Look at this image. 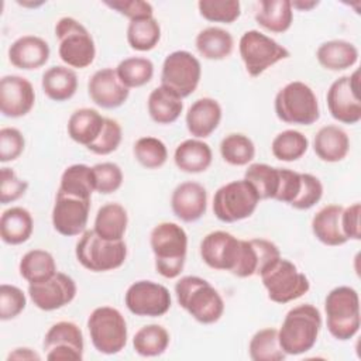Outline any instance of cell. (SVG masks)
Wrapping results in <instances>:
<instances>
[{"label": "cell", "instance_id": "cell-1", "mask_svg": "<svg viewBox=\"0 0 361 361\" xmlns=\"http://www.w3.org/2000/svg\"><path fill=\"white\" fill-rule=\"evenodd\" d=\"M322 330L320 310L310 305L302 303L292 307L278 330V340L286 355H300L310 351Z\"/></svg>", "mask_w": 361, "mask_h": 361}, {"label": "cell", "instance_id": "cell-2", "mask_svg": "<svg viewBox=\"0 0 361 361\" xmlns=\"http://www.w3.org/2000/svg\"><path fill=\"white\" fill-rule=\"evenodd\" d=\"M175 295L179 306L202 324H213L224 313L221 295L210 282L200 276H182L175 283Z\"/></svg>", "mask_w": 361, "mask_h": 361}, {"label": "cell", "instance_id": "cell-3", "mask_svg": "<svg viewBox=\"0 0 361 361\" xmlns=\"http://www.w3.org/2000/svg\"><path fill=\"white\" fill-rule=\"evenodd\" d=\"M149 244L157 272L166 279L178 278L183 271L188 254V234L183 227L172 221H162L151 230Z\"/></svg>", "mask_w": 361, "mask_h": 361}, {"label": "cell", "instance_id": "cell-4", "mask_svg": "<svg viewBox=\"0 0 361 361\" xmlns=\"http://www.w3.org/2000/svg\"><path fill=\"white\" fill-rule=\"evenodd\" d=\"M326 326L329 333L340 340L353 338L361 326L360 298L351 286H337L324 299Z\"/></svg>", "mask_w": 361, "mask_h": 361}, {"label": "cell", "instance_id": "cell-5", "mask_svg": "<svg viewBox=\"0 0 361 361\" xmlns=\"http://www.w3.org/2000/svg\"><path fill=\"white\" fill-rule=\"evenodd\" d=\"M274 109L276 117L286 124L312 126L320 118L319 100L314 92L300 80L289 82L278 90Z\"/></svg>", "mask_w": 361, "mask_h": 361}, {"label": "cell", "instance_id": "cell-6", "mask_svg": "<svg viewBox=\"0 0 361 361\" xmlns=\"http://www.w3.org/2000/svg\"><path fill=\"white\" fill-rule=\"evenodd\" d=\"M58 55L61 61L76 69L90 66L96 56V45L87 28L73 17H62L55 24Z\"/></svg>", "mask_w": 361, "mask_h": 361}, {"label": "cell", "instance_id": "cell-7", "mask_svg": "<svg viewBox=\"0 0 361 361\" xmlns=\"http://www.w3.org/2000/svg\"><path fill=\"white\" fill-rule=\"evenodd\" d=\"M78 262L92 272H107L120 268L127 258V245L123 240L109 241L94 230H85L76 243Z\"/></svg>", "mask_w": 361, "mask_h": 361}, {"label": "cell", "instance_id": "cell-8", "mask_svg": "<svg viewBox=\"0 0 361 361\" xmlns=\"http://www.w3.org/2000/svg\"><path fill=\"white\" fill-rule=\"evenodd\" d=\"M87 330L93 347L100 354H117L127 344V322L121 312L116 307H96L87 319Z\"/></svg>", "mask_w": 361, "mask_h": 361}, {"label": "cell", "instance_id": "cell-9", "mask_svg": "<svg viewBox=\"0 0 361 361\" xmlns=\"http://www.w3.org/2000/svg\"><path fill=\"white\" fill-rule=\"evenodd\" d=\"M268 298L275 303H289L302 298L310 289L307 276L289 259L279 258L259 275Z\"/></svg>", "mask_w": 361, "mask_h": 361}, {"label": "cell", "instance_id": "cell-10", "mask_svg": "<svg viewBox=\"0 0 361 361\" xmlns=\"http://www.w3.org/2000/svg\"><path fill=\"white\" fill-rule=\"evenodd\" d=\"M238 52L247 73L252 78L290 56L288 48L258 30H248L241 35Z\"/></svg>", "mask_w": 361, "mask_h": 361}, {"label": "cell", "instance_id": "cell-11", "mask_svg": "<svg viewBox=\"0 0 361 361\" xmlns=\"http://www.w3.org/2000/svg\"><path fill=\"white\" fill-rule=\"evenodd\" d=\"M258 203V193L248 180H231L216 190L213 213L223 223H235L248 219L255 212Z\"/></svg>", "mask_w": 361, "mask_h": 361}, {"label": "cell", "instance_id": "cell-12", "mask_svg": "<svg viewBox=\"0 0 361 361\" xmlns=\"http://www.w3.org/2000/svg\"><path fill=\"white\" fill-rule=\"evenodd\" d=\"M202 66L199 59L189 51H173L162 63L161 86L180 99L190 96L199 86Z\"/></svg>", "mask_w": 361, "mask_h": 361}, {"label": "cell", "instance_id": "cell-13", "mask_svg": "<svg viewBox=\"0 0 361 361\" xmlns=\"http://www.w3.org/2000/svg\"><path fill=\"white\" fill-rule=\"evenodd\" d=\"M360 72L336 79L326 94L330 116L343 124H357L361 120V102L358 96Z\"/></svg>", "mask_w": 361, "mask_h": 361}, {"label": "cell", "instance_id": "cell-14", "mask_svg": "<svg viewBox=\"0 0 361 361\" xmlns=\"http://www.w3.org/2000/svg\"><path fill=\"white\" fill-rule=\"evenodd\" d=\"M127 309L141 317H161L172 305L166 286L154 281H137L128 286L124 295Z\"/></svg>", "mask_w": 361, "mask_h": 361}, {"label": "cell", "instance_id": "cell-15", "mask_svg": "<svg viewBox=\"0 0 361 361\" xmlns=\"http://www.w3.org/2000/svg\"><path fill=\"white\" fill-rule=\"evenodd\" d=\"M42 348L49 361H82L83 333L73 322H56L45 333Z\"/></svg>", "mask_w": 361, "mask_h": 361}, {"label": "cell", "instance_id": "cell-16", "mask_svg": "<svg viewBox=\"0 0 361 361\" xmlns=\"http://www.w3.org/2000/svg\"><path fill=\"white\" fill-rule=\"evenodd\" d=\"M90 200L58 190L52 207V226L55 231L65 237L82 234L87 226Z\"/></svg>", "mask_w": 361, "mask_h": 361}, {"label": "cell", "instance_id": "cell-17", "mask_svg": "<svg viewBox=\"0 0 361 361\" xmlns=\"http://www.w3.org/2000/svg\"><path fill=\"white\" fill-rule=\"evenodd\" d=\"M241 251V240L233 234L216 230L206 234L200 243V257L212 269L233 272Z\"/></svg>", "mask_w": 361, "mask_h": 361}, {"label": "cell", "instance_id": "cell-18", "mask_svg": "<svg viewBox=\"0 0 361 361\" xmlns=\"http://www.w3.org/2000/svg\"><path fill=\"white\" fill-rule=\"evenodd\" d=\"M76 292L75 281L63 272H56L49 279L38 283H28L31 302L44 312L58 310L69 305L75 299Z\"/></svg>", "mask_w": 361, "mask_h": 361}, {"label": "cell", "instance_id": "cell-19", "mask_svg": "<svg viewBox=\"0 0 361 361\" xmlns=\"http://www.w3.org/2000/svg\"><path fill=\"white\" fill-rule=\"evenodd\" d=\"M35 104V92L31 82L18 75H6L0 79V111L10 118L28 114Z\"/></svg>", "mask_w": 361, "mask_h": 361}, {"label": "cell", "instance_id": "cell-20", "mask_svg": "<svg viewBox=\"0 0 361 361\" xmlns=\"http://www.w3.org/2000/svg\"><path fill=\"white\" fill-rule=\"evenodd\" d=\"M281 258V251L269 240L265 238H251L241 240V251L237 267L231 272L238 278H250L254 275H261L264 269L272 265Z\"/></svg>", "mask_w": 361, "mask_h": 361}, {"label": "cell", "instance_id": "cell-21", "mask_svg": "<svg viewBox=\"0 0 361 361\" xmlns=\"http://www.w3.org/2000/svg\"><path fill=\"white\" fill-rule=\"evenodd\" d=\"M87 93L96 106L111 110L127 102L130 89L121 83L116 69L103 68L90 76L87 82Z\"/></svg>", "mask_w": 361, "mask_h": 361}, {"label": "cell", "instance_id": "cell-22", "mask_svg": "<svg viewBox=\"0 0 361 361\" xmlns=\"http://www.w3.org/2000/svg\"><path fill=\"white\" fill-rule=\"evenodd\" d=\"M173 214L185 223L197 221L207 209V192L203 185L193 180L179 183L171 196Z\"/></svg>", "mask_w": 361, "mask_h": 361}, {"label": "cell", "instance_id": "cell-23", "mask_svg": "<svg viewBox=\"0 0 361 361\" xmlns=\"http://www.w3.org/2000/svg\"><path fill=\"white\" fill-rule=\"evenodd\" d=\"M51 55L48 42L37 35H23L8 48V61L23 71H34L44 66Z\"/></svg>", "mask_w": 361, "mask_h": 361}, {"label": "cell", "instance_id": "cell-24", "mask_svg": "<svg viewBox=\"0 0 361 361\" xmlns=\"http://www.w3.org/2000/svg\"><path fill=\"white\" fill-rule=\"evenodd\" d=\"M221 106L216 99L200 97L186 111V127L195 138H207L221 121Z\"/></svg>", "mask_w": 361, "mask_h": 361}, {"label": "cell", "instance_id": "cell-25", "mask_svg": "<svg viewBox=\"0 0 361 361\" xmlns=\"http://www.w3.org/2000/svg\"><path fill=\"white\" fill-rule=\"evenodd\" d=\"M213 152L207 142L199 138L182 141L173 152V162L179 171L186 173H202L209 169Z\"/></svg>", "mask_w": 361, "mask_h": 361}, {"label": "cell", "instance_id": "cell-26", "mask_svg": "<svg viewBox=\"0 0 361 361\" xmlns=\"http://www.w3.org/2000/svg\"><path fill=\"white\" fill-rule=\"evenodd\" d=\"M343 209L340 204H327L313 216L312 231L322 244L338 247L348 241L341 230Z\"/></svg>", "mask_w": 361, "mask_h": 361}, {"label": "cell", "instance_id": "cell-27", "mask_svg": "<svg viewBox=\"0 0 361 361\" xmlns=\"http://www.w3.org/2000/svg\"><path fill=\"white\" fill-rule=\"evenodd\" d=\"M313 149L314 154L324 162H340L350 151V138L341 127L329 124L316 133Z\"/></svg>", "mask_w": 361, "mask_h": 361}, {"label": "cell", "instance_id": "cell-28", "mask_svg": "<svg viewBox=\"0 0 361 361\" xmlns=\"http://www.w3.org/2000/svg\"><path fill=\"white\" fill-rule=\"evenodd\" d=\"M34 231L31 213L21 207L13 206L3 212L0 217V237L8 245H20L30 240Z\"/></svg>", "mask_w": 361, "mask_h": 361}, {"label": "cell", "instance_id": "cell-29", "mask_svg": "<svg viewBox=\"0 0 361 361\" xmlns=\"http://www.w3.org/2000/svg\"><path fill=\"white\" fill-rule=\"evenodd\" d=\"M316 59L327 71H345L357 63L358 49L353 42L345 39H330L319 45Z\"/></svg>", "mask_w": 361, "mask_h": 361}, {"label": "cell", "instance_id": "cell-30", "mask_svg": "<svg viewBox=\"0 0 361 361\" xmlns=\"http://www.w3.org/2000/svg\"><path fill=\"white\" fill-rule=\"evenodd\" d=\"M41 87L45 96L54 102L69 100L78 90V75L69 66H51L42 75Z\"/></svg>", "mask_w": 361, "mask_h": 361}, {"label": "cell", "instance_id": "cell-31", "mask_svg": "<svg viewBox=\"0 0 361 361\" xmlns=\"http://www.w3.org/2000/svg\"><path fill=\"white\" fill-rule=\"evenodd\" d=\"M104 118L96 109L82 107L75 110L68 120V135L78 144L89 147L100 134Z\"/></svg>", "mask_w": 361, "mask_h": 361}, {"label": "cell", "instance_id": "cell-32", "mask_svg": "<svg viewBox=\"0 0 361 361\" xmlns=\"http://www.w3.org/2000/svg\"><path fill=\"white\" fill-rule=\"evenodd\" d=\"M254 18L264 30L274 34H282L292 25V4L289 0H261L258 1Z\"/></svg>", "mask_w": 361, "mask_h": 361}, {"label": "cell", "instance_id": "cell-33", "mask_svg": "<svg viewBox=\"0 0 361 361\" xmlns=\"http://www.w3.org/2000/svg\"><path fill=\"white\" fill-rule=\"evenodd\" d=\"M128 226V214L124 206L110 202L99 207L94 217V233L109 241L123 240Z\"/></svg>", "mask_w": 361, "mask_h": 361}, {"label": "cell", "instance_id": "cell-34", "mask_svg": "<svg viewBox=\"0 0 361 361\" xmlns=\"http://www.w3.org/2000/svg\"><path fill=\"white\" fill-rule=\"evenodd\" d=\"M195 47L200 56L204 59L221 61L231 55L234 48V38L224 28L207 27L196 35Z\"/></svg>", "mask_w": 361, "mask_h": 361}, {"label": "cell", "instance_id": "cell-35", "mask_svg": "<svg viewBox=\"0 0 361 361\" xmlns=\"http://www.w3.org/2000/svg\"><path fill=\"white\" fill-rule=\"evenodd\" d=\"M147 109L151 120L157 124H172L179 118L183 102L168 89L158 86L149 93Z\"/></svg>", "mask_w": 361, "mask_h": 361}, {"label": "cell", "instance_id": "cell-36", "mask_svg": "<svg viewBox=\"0 0 361 361\" xmlns=\"http://www.w3.org/2000/svg\"><path fill=\"white\" fill-rule=\"evenodd\" d=\"M20 275L28 283H38L54 276L56 271V262L54 255L45 250L27 251L18 264Z\"/></svg>", "mask_w": 361, "mask_h": 361}, {"label": "cell", "instance_id": "cell-37", "mask_svg": "<svg viewBox=\"0 0 361 361\" xmlns=\"http://www.w3.org/2000/svg\"><path fill=\"white\" fill-rule=\"evenodd\" d=\"M171 336L161 324L142 326L133 337V348L141 357H158L169 345Z\"/></svg>", "mask_w": 361, "mask_h": 361}, {"label": "cell", "instance_id": "cell-38", "mask_svg": "<svg viewBox=\"0 0 361 361\" xmlns=\"http://www.w3.org/2000/svg\"><path fill=\"white\" fill-rule=\"evenodd\" d=\"M244 179L248 180L258 193L259 200L276 197L279 182H281V168L271 166L268 164H250L245 169Z\"/></svg>", "mask_w": 361, "mask_h": 361}, {"label": "cell", "instance_id": "cell-39", "mask_svg": "<svg viewBox=\"0 0 361 361\" xmlns=\"http://www.w3.org/2000/svg\"><path fill=\"white\" fill-rule=\"evenodd\" d=\"M58 190L72 196L92 199V193L94 192L92 168L85 164H73L68 166L61 175Z\"/></svg>", "mask_w": 361, "mask_h": 361}, {"label": "cell", "instance_id": "cell-40", "mask_svg": "<svg viewBox=\"0 0 361 361\" xmlns=\"http://www.w3.org/2000/svg\"><path fill=\"white\" fill-rule=\"evenodd\" d=\"M309 148L307 137L298 130H285L276 134L271 142L272 155L283 162L300 159Z\"/></svg>", "mask_w": 361, "mask_h": 361}, {"label": "cell", "instance_id": "cell-41", "mask_svg": "<svg viewBox=\"0 0 361 361\" xmlns=\"http://www.w3.org/2000/svg\"><path fill=\"white\" fill-rule=\"evenodd\" d=\"M161 39V25L155 17L134 20L127 27L128 45L140 52L154 49Z\"/></svg>", "mask_w": 361, "mask_h": 361}, {"label": "cell", "instance_id": "cell-42", "mask_svg": "<svg viewBox=\"0 0 361 361\" xmlns=\"http://www.w3.org/2000/svg\"><path fill=\"white\" fill-rule=\"evenodd\" d=\"M248 354L252 361H282L286 357L278 340V330L274 327L261 329L251 337Z\"/></svg>", "mask_w": 361, "mask_h": 361}, {"label": "cell", "instance_id": "cell-43", "mask_svg": "<svg viewBox=\"0 0 361 361\" xmlns=\"http://www.w3.org/2000/svg\"><path fill=\"white\" fill-rule=\"evenodd\" d=\"M220 155L224 162L233 166H245L255 157V145L250 137L241 133H231L221 140Z\"/></svg>", "mask_w": 361, "mask_h": 361}, {"label": "cell", "instance_id": "cell-44", "mask_svg": "<svg viewBox=\"0 0 361 361\" xmlns=\"http://www.w3.org/2000/svg\"><path fill=\"white\" fill-rule=\"evenodd\" d=\"M116 72L126 87H141L151 82L154 76V63L148 58L130 56L117 65Z\"/></svg>", "mask_w": 361, "mask_h": 361}, {"label": "cell", "instance_id": "cell-45", "mask_svg": "<svg viewBox=\"0 0 361 361\" xmlns=\"http://www.w3.org/2000/svg\"><path fill=\"white\" fill-rule=\"evenodd\" d=\"M133 154L137 162L147 169H158L168 159L166 145L157 137H141L134 142Z\"/></svg>", "mask_w": 361, "mask_h": 361}, {"label": "cell", "instance_id": "cell-46", "mask_svg": "<svg viewBox=\"0 0 361 361\" xmlns=\"http://www.w3.org/2000/svg\"><path fill=\"white\" fill-rule=\"evenodd\" d=\"M197 8L199 14L212 23L231 24L241 16L238 0H200Z\"/></svg>", "mask_w": 361, "mask_h": 361}, {"label": "cell", "instance_id": "cell-47", "mask_svg": "<svg viewBox=\"0 0 361 361\" xmlns=\"http://www.w3.org/2000/svg\"><path fill=\"white\" fill-rule=\"evenodd\" d=\"M94 179V192L110 195L117 192L124 180L121 168L114 162H100L92 166Z\"/></svg>", "mask_w": 361, "mask_h": 361}, {"label": "cell", "instance_id": "cell-48", "mask_svg": "<svg viewBox=\"0 0 361 361\" xmlns=\"http://www.w3.org/2000/svg\"><path fill=\"white\" fill-rule=\"evenodd\" d=\"M121 140H123V130L118 121L114 118L106 117L99 137L87 147V149L96 155H109L120 147Z\"/></svg>", "mask_w": 361, "mask_h": 361}, {"label": "cell", "instance_id": "cell-49", "mask_svg": "<svg viewBox=\"0 0 361 361\" xmlns=\"http://www.w3.org/2000/svg\"><path fill=\"white\" fill-rule=\"evenodd\" d=\"M323 196L320 179L312 173H300V189L295 200L289 204L296 210H307L317 204Z\"/></svg>", "mask_w": 361, "mask_h": 361}, {"label": "cell", "instance_id": "cell-50", "mask_svg": "<svg viewBox=\"0 0 361 361\" xmlns=\"http://www.w3.org/2000/svg\"><path fill=\"white\" fill-rule=\"evenodd\" d=\"M27 305L25 293L16 285H0V319L3 322L16 319Z\"/></svg>", "mask_w": 361, "mask_h": 361}, {"label": "cell", "instance_id": "cell-51", "mask_svg": "<svg viewBox=\"0 0 361 361\" xmlns=\"http://www.w3.org/2000/svg\"><path fill=\"white\" fill-rule=\"evenodd\" d=\"M0 176H1V180H0L1 204L13 203L25 195L28 189V182L24 179H20L11 168L3 166Z\"/></svg>", "mask_w": 361, "mask_h": 361}, {"label": "cell", "instance_id": "cell-52", "mask_svg": "<svg viewBox=\"0 0 361 361\" xmlns=\"http://www.w3.org/2000/svg\"><path fill=\"white\" fill-rule=\"evenodd\" d=\"M25 140L23 133L14 127L0 130V161L3 164L16 161L24 151Z\"/></svg>", "mask_w": 361, "mask_h": 361}, {"label": "cell", "instance_id": "cell-53", "mask_svg": "<svg viewBox=\"0 0 361 361\" xmlns=\"http://www.w3.org/2000/svg\"><path fill=\"white\" fill-rule=\"evenodd\" d=\"M104 4L116 10L118 14L127 17L130 21L154 17L152 4L144 0H113L104 1Z\"/></svg>", "mask_w": 361, "mask_h": 361}, {"label": "cell", "instance_id": "cell-54", "mask_svg": "<svg viewBox=\"0 0 361 361\" xmlns=\"http://www.w3.org/2000/svg\"><path fill=\"white\" fill-rule=\"evenodd\" d=\"M300 189V172L281 168V182L275 200L290 204Z\"/></svg>", "mask_w": 361, "mask_h": 361}, {"label": "cell", "instance_id": "cell-55", "mask_svg": "<svg viewBox=\"0 0 361 361\" xmlns=\"http://www.w3.org/2000/svg\"><path fill=\"white\" fill-rule=\"evenodd\" d=\"M361 204L353 203L343 209L341 213V230L347 240H361V226H360Z\"/></svg>", "mask_w": 361, "mask_h": 361}, {"label": "cell", "instance_id": "cell-56", "mask_svg": "<svg viewBox=\"0 0 361 361\" xmlns=\"http://www.w3.org/2000/svg\"><path fill=\"white\" fill-rule=\"evenodd\" d=\"M10 360H23V361H39L41 360V355L34 351L32 348H28V347H18V348H14L8 355H7V361Z\"/></svg>", "mask_w": 361, "mask_h": 361}, {"label": "cell", "instance_id": "cell-57", "mask_svg": "<svg viewBox=\"0 0 361 361\" xmlns=\"http://www.w3.org/2000/svg\"><path fill=\"white\" fill-rule=\"evenodd\" d=\"M292 4V8H298V10H305V11H309L312 10L313 7H316L319 4V1H290Z\"/></svg>", "mask_w": 361, "mask_h": 361}]
</instances>
